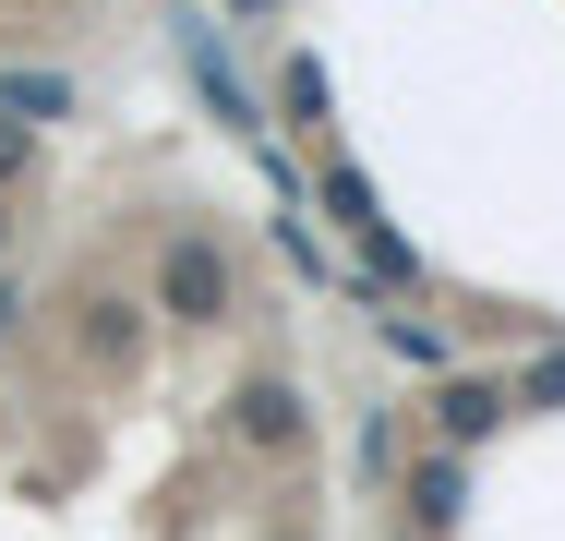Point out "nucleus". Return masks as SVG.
<instances>
[{"instance_id":"f257e3e1","label":"nucleus","mask_w":565,"mask_h":541,"mask_svg":"<svg viewBox=\"0 0 565 541\" xmlns=\"http://www.w3.org/2000/svg\"><path fill=\"white\" fill-rule=\"evenodd\" d=\"M228 301H241L228 253L205 241V229H181V241L157 253V314H181V325H228Z\"/></svg>"},{"instance_id":"f03ea898","label":"nucleus","mask_w":565,"mask_h":541,"mask_svg":"<svg viewBox=\"0 0 565 541\" xmlns=\"http://www.w3.org/2000/svg\"><path fill=\"white\" fill-rule=\"evenodd\" d=\"M228 410H241V445H277V457H301V433H313V422H301V385H289V373H253Z\"/></svg>"},{"instance_id":"7ed1b4c3","label":"nucleus","mask_w":565,"mask_h":541,"mask_svg":"<svg viewBox=\"0 0 565 541\" xmlns=\"http://www.w3.org/2000/svg\"><path fill=\"white\" fill-rule=\"evenodd\" d=\"M505 410H518V397H505L493 373H457V385H434V433H446V445H481Z\"/></svg>"},{"instance_id":"20e7f679","label":"nucleus","mask_w":565,"mask_h":541,"mask_svg":"<svg viewBox=\"0 0 565 541\" xmlns=\"http://www.w3.org/2000/svg\"><path fill=\"white\" fill-rule=\"evenodd\" d=\"M73 349H85L97 373H120V361L145 349V325H132V301H85V314H73Z\"/></svg>"},{"instance_id":"39448f33","label":"nucleus","mask_w":565,"mask_h":541,"mask_svg":"<svg viewBox=\"0 0 565 541\" xmlns=\"http://www.w3.org/2000/svg\"><path fill=\"white\" fill-rule=\"evenodd\" d=\"M457 494H469V469L457 457H422L409 469V530H457Z\"/></svg>"},{"instance_id":"423d86ee","label":"nucleus","mask_w":565,"mask_h":541,"mask_svg":"<svg viewBox=\"0 0 565 541\" xmlns=\"http://www.w3.org/2000/svg\"><path fill=\"white\" fill-rule=\"evenodd\" d=\"M385 469H397V422L373 410V422H361V481H385Z\"/></svg>"},{"instance_id":"0eeeda50","label":"nucleus","mask_w":565,"mask_h":541,"mask_svg":"<svg viewBox=\"0 0 565 541\" xmlns=\"http://www.w3.org/2000/svg\"><path fill=\"white\" fill-rule=\"evenodd\" d=\"M12 169H24V120H0V181H12Z\"/></svg>"},{"instance_id":"6e6552de","label":"nucleus","mask_w":565,"mask_h":541,"mask_svg":"<svg viewBox=\"0 0 565 541\" xmlns=\"http://www.w3.org/2000/svg\"><path fill=\"white\" fill-rule=\"evenodd\" d=\"M0 337H12V277H0Z\"/></svg>"},{"instance_id":"1a4fd4ad","label":"nucleus","mask_w":565,"mask_h":541,"mask_svg":"<svg viewBox=\"0 0 565 541\" xmlns=\"http://www.w3.org/2000/svg\"><path fill=\"white\" fill-rule=\"evenodd\" d=\"M241 12H265V0H241Z\"/></svg>"}]
</instances>
